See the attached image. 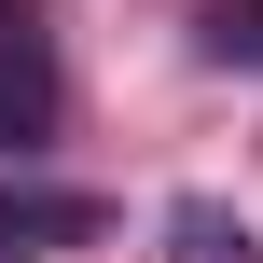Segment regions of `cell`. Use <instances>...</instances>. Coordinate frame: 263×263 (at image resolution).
Masks as SVG:
<instances>
[{
    "label": "cell",
    "mask_w": 263,
    "mask_h": 263,
    "mask_svg": "<svg viewBox=\"0 0 263 263\" xmlns=\"http://www.w3.org/2000/svg\"><path fill=\"white\" fill-rule=\"evenodd\" d=\"M55 125V42H42V14H0V153H28Z\"/></svg>",
    "instance_id": "1"
},
{
    "label": "cell",
    "mask_w": 263,
    "mask_h": 263,
    "mask_svg": "<svg viewBox=\"0 0 263 263\" xmlns=\"http://www.w3.org/2000/svg\"><path fill=\"white\" fill-rule=\"evenodd\" d=\"M83 236H97V194H0V263L83 250Z\"/></svg>",
    "instance_id": "2"
},
{
    "label": "cell",
    "mask_w": 263,
    "mask_h": 263,
    "mask_svg": "<svg viewBox=\"0 0 263 263\" xmlns=\"http://www.w3.org/2000/svg\"><path fill=\"white\" fill-rule=\"evenodd\" d=\"M194 42L222 69H263V0H194Z\"/></svg>",
    "instance_id": "3"
},
{
    "label": "cell",
    "mask_w": 263,
    "mask_h": 263,
    "mask_svg": "<svg viewBox=\"0 0 263 263\" xmlns=\"http://www.w3.org/2000/svg\"><path fill=\"white\" fill-rule=\"evenodd\" d=\"M166 236H180V263H263V250H250V222H236V208H208V194H194Z\"/></svg>",
    "instance_id": "4"
}]
</instances>
